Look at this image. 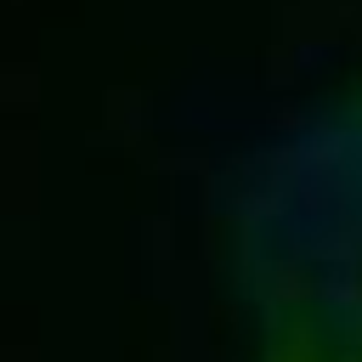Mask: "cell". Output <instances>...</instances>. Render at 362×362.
<instances>
[{
  "mask_svg": "<svg viewBox=\"0 0 362 362\" xmlns=\"http://www.w3.org/2000/svg\"><path fill=\"white\" fill-rule=\"evenodd\" d=\"M209 249L226 362H362V85L221 175Z\"/></svg>",
  "mask_w": 362,
  "mask_h": 362,
  "instance_id": "cell-1",
  "label": "cell"
}]
</instances>
